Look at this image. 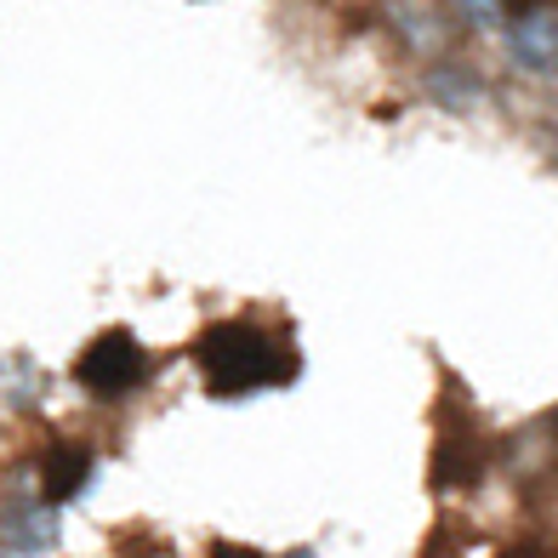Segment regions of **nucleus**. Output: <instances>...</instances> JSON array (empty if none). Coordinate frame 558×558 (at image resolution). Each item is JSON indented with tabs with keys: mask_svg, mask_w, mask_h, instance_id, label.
<instances>
[{
	"mask_svg": "<svg viewBox=\"0 0 558 558\" xmlns=\"http://www.w3.org/2000/svg\"><path fill=\"white\" fill-rule=\"evenodd\" d=\"M456 7L468 12L473 29H496V23H501V0H456Z\"/></svg>",
	"mask_w": 558,
	"mask_h": 558,
	"instance_id": "obj_8",
	"label": "nucleus"
},
{
	"mask_svg": "<svg viewBox=\"0 0 558 558\" xmlns=\"http://www.w3.org/2000/svg\"><path fill=\"white\" fill-rule=\"evenodd\" d=\"M58 536H63L58 501H17V507H7V519H0L7 553H52Z\"/></svg>",
	"mask_w": 558,
	"mask_h": 558,
	"instance_id": "obj_4",
	"label": "nucleus"
},
{
	"mask_svg": "<svg viewBox=\"0 0 558 558\" xmlns=\"http://www.w3.org/2000/svg\"><path fill=\"white\" fill-rule=\"evenodd\" d=\"M468 92H473V81H468V74H434V97H445L450 109H468V104H473Z\"/></svg>",
	"mask_w": 558,
	"mask_h": 558,
	"instance_id": "obj_7",
	"label": "nucleus"
},
{
	"mask_svg": "<svg viewBox=\"0 0 558 558\" xmlns=\"http://www.w3.org/2000/svg\"><path fill=\"white\" fill-rule=\"evenodd\" d=\"M513 58L524 63V69H558V12H547V7H530V12H519V23H513Z\"/></svg>",
	"mask_w": 558,
	"mask_h": 558,
	"instance_id": "obj_5",
	"label": "nucleus"
},
{
	"mask_svg": "<svg viewBox=\"0 0 558 558\" xmlns=\"http://www.w3.org/2000/svg\"><path fill=\"white\" fill-rule=\"evenodd\" d=\"M74 376H81V388L97 393V399H120V393H132L143 388V376H148V353L132 331H104L81 360H74Z\"/></svg>",
	"mask_w": 558,
	"mask_h": 558,
	"instance_id": "obj_2",
	"label": "nucleus"
},
{
	"mask_svg": "<svg viewBox=\"0 0 558 558\" xmlns=\"http://www.w3.org/2000/svg\"><path fill=\"white\" fill-rule=\"evenodd\" d=\"M485 478V445L473 439L468 422H450L439 434V450H434V485L439 490H468Z\"/></svg>",
	"mask_w": 558,
	"mask_h": 558,
	"instance_id": "obj_3",
	"label": "nucleus"
},
{
	"mask_svg": "<svg viewBox=\"0 0 558 558\" xmlns=\"http://www.w3.org/2000/svg\"><path fill=\"white\" fill-rule=\"evenodd\" d=\"M86 485H92V450H81V445L46 450V468H40V490H46V501H74Z\"/></svg>",
	"mask_w": 558,
	"mask_h": 558,
	"instance_id": "obj_6",
	"label": "nucleus"
},
{
	"mask_svg": "<svg viewBox=\"0 0 558 558\" xmlns=\"http://www.w3.org/2000/svg\"><path fill=\"white\" fill-rule=\"evenodd\" d=\"M194 365L206 376V388L217 399H240L257 388H286L296 376V353L286 342H274L263 325L251 319H222L194 342Z\"/></svg>",
	"mask_w": 558,
	"mask_h": 558,
	"instance_id": "obj_1",
	"label": "nucleus"
}]
</instances>
